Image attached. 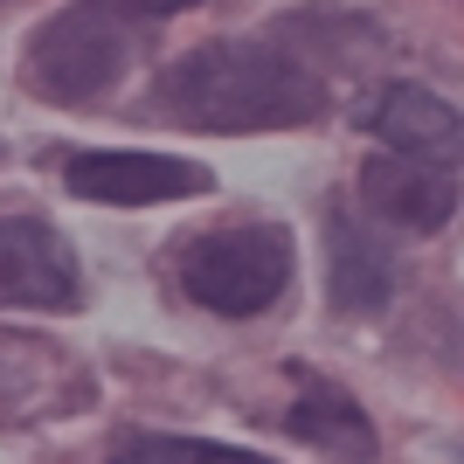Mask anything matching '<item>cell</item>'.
Masks as SVG:
<instances>
[{"mask_svg": "<svg viewBox=\"0 0 464 464\" xmlns=\"http://www.w3.org/2000/svg\"><path fill=\"white\" fill-rule=\"evenodd\" d=\"M167 118L194 132H277V125H305L326 104V83L312 77L298 56L264 49V42H208L160 77Z\"/></svg>", "mask_w": 464, "mask_h": 464, "instance_id": "cell-1", "label": "cell"}, {"mask_svg": "<svg viewBox=\"0 0 464 464\" xmlns=\"http://www.w3.org/2000/svg\"><path fill=\"white\" fill-rule=\"evenodd\" d=\"M194 0H77L35 28L28 42V83L49 104H97L139 56V35L153 21L188 14Z\"/></svg>", "mask_w": 464, "mask_h": 464, "instance_id": "cell-2", "label": "cell"}, {"mask_svg": "<svg viewBox=\"0 0 464 464\" xmlns=\"http://www.w3.org/2000/svg\"><path fill=\"white\" fill-rule=\"evenodd\" d=\"M180 285L194 305L222 312V319H250L271 312L277 291L291 285V229L277 222H243V229H215L188 243L180 256Z\"/></svg>", "mask_w": 464, "mask_h": 464, "instance_id": "cell-3", "label": "cell"}, {"mask_svg": "<svg viewBox=\"0 0 464 464\" xmlns=\"http://www.w3.org/2000/svg\"><path fill=\"white\" fill-rule=\"evenodd\" d=\"M97 382L77 368V353L56 347L49 333L0 326V423H56L91 409Z\"/></svg>", "mask_w": 464, "mask_h": 464, "instance_id": "cell-4", "label": "cell"}, {"mask_svg": "<svg viewBox=\"0 0 464 464\" xmlns=\"http://www.w3.org/2000/svg\"><path fill=\"white\" fill-rule=\"evenodd\" d=\"M83 298L77 250L42 215H0V305L70 312Z\"/></svg>", "mask_w": 464, "mask_h": 464, "instance_id": "cell-5", "label": "cell"}, {"mask_svg": "<svg viewBox=\"0 0 464 464\" xmlns=\"http://www.w3.org/2000/svg\"><path fill=\"white\" fill-rule=\"evenodd\" d=\"M63 180H70V194L111 201V208L208 194V167H201V160H174V153H77Z\"/></svg>", "mask_w": 464, "mask_h": 464, "instance_id": "cell-6", "label": "cell"}, {"mask_svg": "<svg viewBox=\"0 0 464 464\" xmlns=\"http://www.w3.org/2000/svg\"><path fill=\"white\" fill-rule=\"evenodd\" d=\"M361 201L382 215L388 229H409V236H430L458 215V174L437 167V160H368L361 167Z\"/></svg>", "mask_w": 464, "mask_h": 464, "instance_id": "cell-7", "label": "cell"}, {"mask_svg": "<svg viewBox=\"0 0 464 464\" xmlns=\"http://www.w3.org/2000/svg\"><path fill=\"white\" fill-rule=\"evenodd\" d=\"M368 132L382 146H395V153H409V160H437L464 139V118H458V104H444L423 83H388L368 104Z\"/></svg>", "mask_w": 464, "mask_h": 464, "instance_id": "cell-8", "label": "cell"}, {"mask_svg": "<svg viewBox=\"0 0 464 464\" xmlns=\"http://www.w3.org/2000/svg\"><path fill=\"white\" fill-rule=\"evenodd\" d=\"M285 430L298 437V444H312L326 464H374V423H368V409L353 402L340 382H319V374H312L305 395L291 402Z\"/></svg>", "mask_w": 464, "mask_h": 464, "instance_id": "cell-9", "label": "cell"}, {"mask_svg": "<svg viewBox=\"0 0 464 464\" xmlns=\"http://www.w3.org/2000/svg\"><path fill=\"white\" fill-rule=\"evenodd\" d=\"M326 291L340 312H382L395 291V264L347 208L326 215Z\"/></svg>", "mask_w": 464, "mask_h": 464, "instance_id": "cell-10", "label": "cell"}, {"mask_svg": "<svg viewBox=\"0 0 464 464\" xmlns=\"http://www.w3.org/2000/svg\"><path fill=\"white\" fill-rule=\"evenodd\" d=\"M111 464H271V458L229 444H194V437H132L111 450Z\"/></svg>", "mask_w": 464, "mask_h": 464, "instance_id": "cell-11", "label": "cell"}]
</instances>
